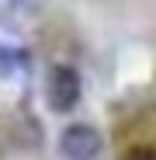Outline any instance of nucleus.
Here are the masks:
<instances>
[{
    "label": "nucleus",
    "instance_id": "nucleus-1",
    "mask_svg": "<svg viewBox=\"0 0 156 160\" xmlns=\"http://www.w3.org/2000/svg\"><path fill=\"white\" fill-rule=\"evenodd\" d=\"M49 108L52 112H73L76 104H80V94H83V84H80V73H76L73 66H52L49 73Z\"/></svg>",
    "mask_w": 156,
    "mask_h": 160
},
{
    "label": "nucleus",
    "instance_id": "nucleus-2",
    "mask_svg": "<svg viewBox=\"0 0 156 160\" xmlns=\"http://www.w3.org/2000/svg\"><path fill=\"white\" fill-rule=\"evenodd\" d=\"M59 153L66 160H94L101 153V132L94 125H69V129H63Z\"/></svg>",
    "mask_w": 156,
    "mask_h": 160
},
{
    "label": "nucleus",
    "instance_id": "nucleus-3",
    "mask_svg": "<svg viewBox=\"0 0 156 160\" xmlns=\"http://www.w3.org/2000/svg\"><path fill=\"white\" fill-rule=\"evenodd\" d=\"M24 66H28V52L0 45V73H14V70H24Z\"/></svg>",
    "mask_w": 156,
    "mask_h": 160
},
{
    "label": "nucleus",
    "instance_id": "nucleus-4",
    "mask_svg": "<svg viewBox=\"0 0 156 160\" xmlns=\"http://www.w3.org/2000/svg\"><path fill=\"white\" fill-rule=\"evenodd\" d=\"M121 160H156V153H153L149 146H132V150H128Z\"/></svg>",
    "mask_w": 156,
    "mask_h": 160
}]
</instances>
